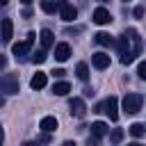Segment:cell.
Segmentation results:
<instances>
[{
  "label": "cell",
  "instance_id": "1",
  "mask_svg": "<svg viewBox=\"0 0 146 146\" xmlns=\"http://www.w3.org/2000/svg\"><path fill=\"white\" fill-rule=\"evenodd\" d=\"M116 48H119V55H121V64H125V66H128V64H132V62L137 59V55L141 52L144 41H141L139 32H137L135 27H128V30L119 36Z\"/></svg>",
  "mask_w": 146,
  "mask_h": 146
},
{
  "label": "cell",
  "instance_id": "2",
  "mask_svg": "<svg viewBox=\"0 0 146 146\" xmlns=\"http://www.w3.org/2000/svg\"><path fill=\"white\" fill-rule=\"evenodd\" d=\"M18 89H21V84H18V75L16 73H5L0 78V94L14 96V94H18Z\"/></svg>",
  "mask_w": 146,
  "mask_h": 146
},
{
  "label": "cell",
  "instance_id": "3",
  "mask_svg": "<svg viewBox=\"0 0 146 146\" xmlns=\"http://www.w3.org/2000/svg\"><path fill=\"white\" fill-rule=\"evenodd\" d=\"M94 112H105V114L110 116V121H116V119H119V100H116V96H110V98H105L103 103H98Z\"/></svg>",
  "mask_w": 146,
  "mask_h": 146
},
{
  "label": "cell",
  "instance_id": "4",
  "mask_svg": "<svg viewBox=\"0 0 146 146\" xmlns=\"http://www.w3.org/2000/svg\"><path fill=\"white\" fill-rule=\"evenodd\" d=\"M34 32H30L27 36H25V41H18V43H14L11 46V52H14V57L16 59H25V55L30 52V48H32V43H34Z\"/></svg>",
  "mask_w": 146,
  "mask_h": 146
},
{
  "label": "cell",
  "instance_id": "5",
  "mask_svg": "<svg viewBox=\"0 0 146 146\" xmlns=\"http://www.w3.org/2000/svg\"><path fill=\"white\" fill-rule=\"evenodd\" d=\"M141 103H144V98H141L139 94H128V96L123 98V110H125V114H137V112L141 110Z\"/></svg>",
  "mask_w": 146,
  "mask_h": 146
},
{
  "label": "cell",
  "instance_id": "6",
  "mask_svg": "<svg viewBox=\"0 0 146 146\" xmlns=\"http://www.w3.org/2000/svg\"><path fill=\"white\" fill-rule=\"evenodd\" d=\"M57 7H59V16H62V21L71 23V21L78 18V9H75L71 2H66V0H57Z\"/></svg>",
  "mask_w": 146,
  "mask_h": 146
},
{
  "label": "cell",
  "instance_id": "7",
  "mask_svg": "<svg viewBox=\"0 0 146 146\" xmlns=\"http://www.w3.org/2000/svg\"><path fill=\"white\" fill-rule=\"evenodd\" d=\"M11 36H14V23H11V18H2V23H0V39H2V43H9Z\"/></svg>",
  "mask_w": 146,
  "mask_h": 146
},
{
  "label": "cell",
  "instance_id": "8",
  "mask_svg": "<svg viewBox=\"0 0 146 146\" xmlns=\"http://www.w3.org/2000/svg\"><path fill=\"white\" fill-rule=\"evenodd\" d=\"M110 21H112V14H110L105 7L94 9V23H96V25H107Z\"/></svg>",
  "mask_w": 146,
  "mask_h": 146
},
{
  "label": "cell",
  "instance_id": "9",
  "mask_svg": "<svg viewBox=\"0 0 146 146\" xmlns=\"http://www.w3.org/2000/svg\"><path fill=\"white\" fill-rule=\"evenodd\" d=\"M91 64H94V68L103 71V68L110 66V55H105V52H94V55H91Z\"/></svg>",
  "mask_w": 146,
  "mask_h": 146
},
{
  "label": "cell",
  "instance_id": "10",
  "mask_svg": "<svg viewBox=\"0 0 146 146\" xmlns=\"http://www.w3.org/2000/svg\"><path fill=\"white\" fill-rule=\"evenodd\" d=\"M68 107H71V114H73V116H78V119H82V116H84V112H87V107H84V100H82V98H71Z\"/></svg>",
  "mask_w": 146,
  "mask_h": 146
},
{
  "label": "cell",
  "instance_id": "11",
  "mask_svg": "<svg viewBox=\"0 0 146 146\" xmlns=\"http://www.w3.org/2000/svg\"><path fill=\"white\" fill-rule=\"evenodd\" d=\"M71 55V46L68 43H55V59L57 62H66Z\"/></svg>",
  "mask_w": 146,
  "mask_h": 146
},
{
  "label": "cell",
  "instance_id": "12",
  "mask_svg": "<svg viewBox=\"0 0 146 146\" xmlns=\"http://www.w3.org/2000/svg\"><path fill=\"white\" fill-rule=\"evenodd\" d=\"M39 39H41V48H52L55 46V34L50 32V30H41V34H39Z\"/></svg>",
  "mask_w": 146,
  "mask_h": 146
},
{
  "label": "cell",
  "instance_id": "13",
  "mask_svg": "<svg viewBox=\"0 0 146 146\" xmlns=\"http://www.w3.org/2000/svg\"><path fill=\"white\" fill-rule=\"evenodd\" d=\"M46 82H48V78H46V73H41V71H36V73L32 75V80H30V87H32V89H43V87H46Z\"/></svg>",
  "mask_w": 146,
  "mask_h": 146
},
{
  "label": "cell",
  "instance_id": "14",
  "mask_svg": "<svg viewBox=\"0 0 146 146\" xmlns=\"http://www.w3.org/2000/svg\"><path fill=\"white\" fill-rule=\"evenodd\" d=\"M39 128H41L43 132H55V130H57V119H55V116H43L41 123H39Z\"/></svg>",
  "mask_w": 146,
  "mask_h": 146
},
{
  "label": "cell",
  "instance_id": "15",
  "mask_svg": "<svg viewBox=\"0 0 146 146\" xmlns=\"http://www.w3.org/2000/svg\"><path fill=\"white\" fill-rule=\"evenodd\" d=\"M94 39H96V43H100V46H114V43H116L114 36L107 34V32H98V34H94Z\"/></svg>",
  "mask_w": 146,
  "mask_h": 146
},
{
  "label": "cell",
  "instance_id": "16",
  "mask_svg": "<svg viewBox=\"0 0 146 146\" xmlns=\"http://www.w3.org/2000/svg\"><path fill=\"white\" fill-rule=\"evenodd\" d=\"M68 91H71V84L64 82V80H59V82L52 84V94H55V96H66Z\"/></svg>",
  "mask_w": 146,
  "mask_h": 146
},
{
  "label": "cell",
  "instance_id": "17",
  "mask_svg": "<svg viewBox=\"0 0 146 146\" xmlns=\"http://www.w3.org/2000/svg\"><path fill=\"white\" fill-rule=\"evenodd\" d=\"M91 135H94V137H103V135H107V125H105L103 121H94V123H91Z\"/></svg>",
  "mask_w": 146,
  "mask_h": 146
},
{
  "label": "cell",
  "instance_id": "18",
  "mask_svg": "<svg viewBox=\"0 0 146 146\" xmlns=\"http://www.w3.org/2000/svg\"><path fill=\"white\" fill-rule=\"evenodd\" d=\"M75 75H78L82 82H87V80H89V66H87L84 62H80V64L75 66Z\"/></svg>",
  "mask_w": 146,
  "mask_h": 146
},
{
  "label": "cell",
  "instance_id": "19",
  "mask_svg": "<svg viewBox=\"0 0 146 146\" xmlns=\"http://www.w3.org/2000/svg\"><path fill=\"white\" fill-rule=\"evenodd\" d=\"M41 9H43L46 14H55V11H59V7H57L55 0H41Z\"/></svg>",
  "mask_w": 146,
  "mask_h": 146
},
{
  "label": "cell",
  "instance_id": "20",
  "mask_svg": "<svg viewBox=\"0 0 146 146\" xmlns=\"http://www.w3.org/2000/svg\"><path fill=\"white\" fill-rule=\"evenodd\" d=\"M46 57H48V55H46V48H39V50L32 52V62H34V64H43Z\"/></svg>",
  "mask_w": 146,
  "mask_h": 146
},
{
  "label": "cell",
  "instance_id": "21",
  "mask_svg": "<svg viewBox=\"0 0 146 146\" xmlns=\"http://www.w3.org/2000/svg\"><path fill=\"white\" fill-rule=\"evenodd\" d=\"M121 139H123V130L121 128H114L112 135H110V144H121Z\"/></svg>",
  "mask_w": 146,
  "mask_h": 146
},
{
  "label": "cell",
  "instance_id": "22",
  "mask_svg": "<svg viewBox=\"0 0 146 146\" xmlns=\"http://www.w3.org/2000/svg\"><path fill=\"white\" fill-rule=\"evenodd\" d=\"M144 132H146V130H144L141 123H132V125H130V135H132V137H141Z\"/></svg>",
  "mask_w": 146,
  "mask_h": 146
},
{
  "label": "cell",
  "instance_id": "23",
  "mask_svg": "<svg viewBox=\"0 0 146 146\" xmlns=\"http://www.w3.org/2000/svg\"><path fill=\"white\" fill-rule=\"evenodd\" d=\"M137 75H139L141 80H146V62H139V66H137Z\"/></svg>",
  "mask_w": 146,
  "mask_h": 146
},
{
  "label": "cell",
  "instance_id": "24",
  "mask_svg": "<svg viewBox=\"0 0 146 146\" xmlns=\"http://www.w3.org/2000/svg\"><path fill=\"white\" fill-rule=\"evenodd\" d=\"M132 14H135L137 18H141V16H144V7H141V5H139V7H135V11H132Z\"/></svg>",
  "mask_w": 146,
  "mask_h": 146
},
{
  "label": "cell",
  "instance_id": "25",
  "mask_svg": "<svg viewBox=\"0 0 146 146\" xmlns=\"http://www.w3.org/2000/svg\"><path fill=\"white\" fill-rule=\"evenodd\" d=\"M39 141H41V144H48V141H50V132H43V135L39 137Z\"/></svg>",
  "mask_w": 146,
  "mask_h": 146
},
{
  "label": "cell",
  "instance_id": "26",
  "mask_svg": "<svg viewBox=\"0 0 146 146\" xmlns=\"http://www.w3.org/2000/svg\"><path fill=\"white\" fill-rule=\"evenodd\" d=\"M98 139H100V137H94V135H91V137L87 139V144H89V146H98Z\"/></svg>",
  "mask_w": 146,
  "mask_h": 146
},
{
  "label": "cell",
  "instance_id": "27",
  "mask_svg": "<svg viewBox=\"0 0 146 146\" xmlns=\"http://www.w3.org/2000/svg\"><path fill=\"white\" fill-rule=\"evenodd\" d=\"M64 73H66L64 68H55V71H52V75H55V78H64Z\"/></svg>",
  "mask_w": 146,
  "mask_h": 146
},
{
  "label": "cell",
  "instance_id": "28",
  "mask_svg": "<svg viewBox=\"0 0 146 146\" xmlns=\"http://www.w3.org/2000/svg\"><path fill=\"white\" fill-rule=\"evenodd\" d=\"M5 66H7V57H5V55H2V52H0V71H2V68H5Z\"/></svg>",
  "mask_w": 146,
  "mask_h": 146
},
{
  "label": "cell",
  "instance_id": "29",
  "mask_svg": "<svg viewBox=\"0 0 146 146\" xmlns=\"http://www.w3.org/2000/svg\"><path fill=\"white\" fill-rule=\"evenodd\" d=\"M23 146H39V141H25Z\"/></svg>",
  "mask_w": 146,
  "mask_h": 146
},
{
  "label": "cell",
  "instance_id": "30",
  "mask_svg": "<svg viewBox=\"0 0 146 146\" xmlns=\"http://www.w3.org/2000/svg\"><path fill=\"white\" fill-rule=\"evenodd\" d=\"M2 141H5V132H2V125H0V146H2Z\"/></svg>",
  "mask_w": 146,
  "mask_h": 146
},
{
  "label": "cell",
  "instance_id": "31",
  "mask_svg": "<svg viewBox=\"0 0 146 146\" xmlns=\"http://www.w3.org/2000/svg\"><path fill=\"white\" fill-rule=\"evenodd\" d=\"M62 146H75V141H64Z\"/></svg>",
  "mask_w": 146,
  "mask_h": 146
},
{
  "label": "cell",
  "instance_id": "32",
  "mask_svg": "<svg viewBox=\"0 0 146 146\" xmlns=\"http://www.w3.org/2000/svg\"><path fill=\"white\" fill-rule=\"evenodd\" d=\"M2 105H5V96L0 94V107H2Z\"/></svg>",
  "mask_w": 146,
  "mask_h": 146
},
{
  "label": "cell",
  "instance_id": "33",
  "mask_svg": "<svg viewBox=\"0 0 146 146\" xmlns=\"http://www.w3.org/2000/svg\"><path fill=\"white\" fill-rule=\"evenodd\" d=\"M7 2H9V0H0V7H5V5H7Z\"/></svg>",
  "mask_w": 146,
  "mask_h": 146
},
{
  "label": "cell",
  "instance_id": "34",
  "mask_svg": "<svg viewBox=\"0 0 146 146\" xmlns=\"http://www.w3.org/2000/svg\"><path fill=\"white\" fill-rule=\"evenodd\" d=\"M21 2H23V5H30V2H32V0H21Z\"/></svg>",
  "mask_w": 146,
  "mask_h": 146
},
{
  "label": "cell",
  "instance_id": "35",
  "mask_svg": "<svg viewBox=\"0 0 146 146\" xmlns=\"http://www.w3.org/2000/svg\"><path fill=\"white\" fill-rule=\"evenodd\" d=\"M128 146H141V144H137V141H132V144H128Z\"/></svg>",
  "mask_w": 146,
  "mask_h": 146
},
{
  "label": "cell",
  "instance_id": "36",
  "mask_svg": "<svg viewBox=\"0 0 146 146\" xmlns=\"http://www.w3.org/2000/svg\"><path fill=\"white\" fill-rule=\"evenodd\" d=\"M98 2H107V0H98Z\"/></svg>",
  "mask_w": 146,
  "mask_h": 146
}]
</instances>
